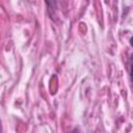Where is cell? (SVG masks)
I'll return each mask as SVG.
<instances>
[{
  "label": "cell",
  "mask_w": 133,
  "mask_h": 133,
  "mask_svg": "<svg viewBox=\"0 0 133 133\" xmlns=\"http://www.w3.org/2000/svg\"><path fill=\"white\" fill-rule=\"evenodd\" d=\"M45 2L47 4L50 16L53 18L55 15V11L57 10V0H45Z\"/></svg>",
  "instance_id": "obj_1"
}]
</instances>
